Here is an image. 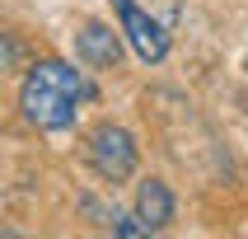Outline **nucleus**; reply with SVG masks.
<instances>
[{"instance_id": "obj_1", "label": "nucleus", "mask_w": 248, "mask_h": 239, "mask_svg": "<svg viewBox=\"0 0 248 239\" xmlns=\"http://www.w3.org/2000/svg\"><path fill=\"white\" fill-rule=\"evenodd\" d=\"M84 98H89L84 70H75L70 61H56V56L33 61L24 70V84H19V108H24V117L38 131H66V127H75Z\"/></svg>"}, {"instance_id": "obj_2", "label": "nucleus", "mask_w": 248, "mask_h": 239, "mask_svg": "<svg viewBox=\"0 0 248 239\" xmlns=\"http://www.w3.org/2000/svg\"><path fill=\"white\" fill-rule=\"evenodd\" d=\"M112 10H117V28L131 42V52L145 66H159L169 56V47H173L183 0H112Z\"/></svg>"}, {"instance_id": "obj_3", "label": "nucleus", "mask_w": 248, "mask_h": 239, "mask_svg": "<svg viewBox=\"0 0 248 239\" xmlns=\"http://www.w3.org/2000/svg\"><path fill=\"white\" fill-rule=\"evenodd\" d=\"M84 159L94 164L98 178L122 183V178H131V174H136L140 150H136V136H131L126 127L103 122V127H94V131H89V141H84Z\"/></svg>"}, {"instance_id": "obj_4", "label": "nucleus", "mask_w": 248, "mask_h": 239, "mask_svg": "<svg viewBox=\"0 0 248 239\" xmlns=\"http://www.w3.org/2000/svg\"><path fill=\"white\" fill-rule=\"evenodd\" d=\"M136 221L145 225V235H155V230H164L173 221V192H169V183L145 178L136 188Z\"/></svg>"}, {"instance_id": "obj_5", "label": "nucleus", "mask_w": 248, "mask_h": 239, "mask_svg": "<svg viewBox=\"0 0 248 239\" xmlns=\"http://www.w3.org/2000/svg\"><path fill=\"white\" fill-rule=\"evenodd\" d=\"M75 52H80L84 66L108 70V66H117L122 42H117V33H112V28H103V24H84L80 33H75Z\"/></svg>"}, {"instance_id": "obj_6", "label": "nucleus", "mask_w": 248, "mask_h": 239, "mask_svg": "<svg viewBox=\"0 0 248 239\" xmlns=\"http://www.w3.org/2000/svg\"><path fill=\"white\" fill-rule=\"evenodd\" d=\"M19 61H24V47H19V38L0 28V70H14Z\"/></svg>"}]
</instances>
